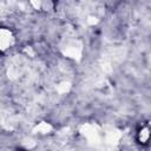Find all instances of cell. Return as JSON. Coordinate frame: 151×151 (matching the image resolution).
I'll list each match as a JSON object with an SVG mask.
<instances>
[{"label": "cell", "instance_id": "6da1fadb", "mask_svg": "<svg viewBox=\"0 0 151 151\" xmlns=\"http://www.w3.org/2000/svg\"><path fill=\"white\" fill-rule=\"evenodd\" d=\"M14 42L12 32L7 28H0V51H6Z\"/></svg>", "mask_w": 151, "mask_h": 151}, {"label": "cell", "instance_id": "7a4b0ae2", "mask_svg": "<svg viewBox=\"0 0 151 151\" xmlns=\"http://www.w3.org/2000/svg\"><path fill=\"white\" fill-rule=\"evenodd\" d=\"M76 44H77V41H70V42L67 44V47L64 50V53H65L66 55H68V57H72V58L79 57V55H80L81 47H80V46H78V47H76V48H74Z\"/></svg>", "mask_w": 151, "mask_h": 151}, {"label": "cell", "instance_id": "3957f363", "mask_svg": "<svg viewBox=\"0 0 151 151\" xmlns=\"http://www.w3.org/2000/svg\"><path fill=\"white\" fill-rule=\"evenodd\" d=\"M51 130H52V126L50 124H47V123H40L34 129V131L35 132H39V133H48Z\"/></svg>", "mask_w": 151, "mask_h": 151}, {"label": "cell", "instance_id": "277c9868", "mask_svg": "<svg viewBox=\"0 0 151 151\" xmlns=\"http://www.w3.org/2000/svg\"><path fill=\"white\" fill-rule=\"evenodd\" d=\"M149 136H150L149 130H147V129H143V130L140 131V133H139V140L144 143V142H146V140H147Z\"/></svg>", "mask_w": 151, "mask_h": 151}, {"label": "cell", "instance_id": "5b68a950", "mask_svg": "<svg viewBox=\"0 0 151 151\" xmlns=\"http://www.w3.org/2000/svg\"><path fill=\"white\" fill-rule=\"evenodd\" d=\"M42 1H44V0H29L31 5H32L35 9H41V7H42Z\"/></svg>", "mask_w": 151, "mask_h": 151}]
</instances>
